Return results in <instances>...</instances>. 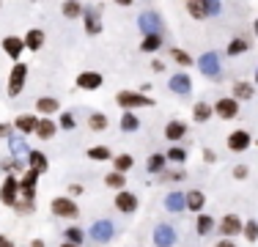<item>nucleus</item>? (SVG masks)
Instances as JSON below:
<instances>
[{"instance_id": "21", "label": "nucleus", "mask_w": 258, "mask_h": 247, "mask_svg": "<svg viewBox=\"0 0 258 247\" xmlns=\"http://www.w3.org/2000/svg\"><path fill=\"white\" fill-rule=\"evenodd\" d=\"M14 124H17V129H20V132H36V124H39V118H36V115H20Z\"/></svg>"}, {"instance_id": "17", "label": "nucleus", "mask_w": 258, "mask_h": 247, "mask_svg": "<svg viewBox=\"0 0 258 247\" xmlns=\"http://www.w3.org/2000/svg\"><path fill=\"white\" fill-rule=\"evenodd\" d=\"M83 14H85V30H88L91 36H99V30H102V20H99V11L88 9V11H83Z\"/></svg>"}, {"instance_id": "30", "label": "nucleus", "mask_w": 258, "mask_h": 247, "mask_svg": "<svg viewBox=\"0 0 258 247\" xmlns=\"http://www.w3.org/2000/svg\"><path fill=\"white\" fill-rule=\"evenodd\" d=\"M209 115H212V107H209V104H195V121L198 124H204V121H209Z\"/></svg>"}, {"instance_id": "42", "label": "nucleus", "mask_w": 258, "mask_h": 247, "mask_svg": "<svg viewBox=\"0 0 258 247\" xmlns=\"http://www.w3.org/2000/svg\"><path fill=\"white\" fill-rule=\"evenodd\" d=\"M11 151H14L17 157H22V154H28V148H25V143H22L20 138H11Z\"/></svg>"}, {"instance_id": "16", "label": "nucleus", "mask_w": 258, "mask_h": 247, "mask_svg": "<svg viewBox=\"0 0 258 247\" xmlns=\"http://www.w3.org/2000/svg\"><path fill=\"white\" fill-rule=\"evenodd\" d=\"M3 49H6L9 58H20L22 49H25V41L17 39V36H9V39H3Z\"/></svg>"}, {"instance_id": "34", "label": "nucleus", "mask_w": 258, "mask_h": 247, "mask_svg": "<svg viewBox=\"0 0 258 247\" xmlns=\"http://www.w3.org/2000/svg\"><path fill=\"white\" fill-rule=\"evenodd\" d=\"M162 165H165L162 154H151V157H149V170L151 173H159V170H162Z\"/></svg>"}, {"instance_id": "27", "label": "nucleus", "mask_w": 258, "mask_h": 247, "mask_svg": "<svg viewBox=\"0 0 258 247\" xmlns=\"http://www.w3.org/2000/svg\"><path fill=\"white\" fill-rule=\"evenodd\" d=\"M36 104H39V110H41V113H47V115L58 110V102H55L52 96H44V99H39V102H36Z\"/></svg>"}, {"instance_id": "8", "label": "nucleus", "mask_w": 258, "mask_h": 247, "mask_svg": "<svg viewBox=\"0 0 258 247\" xmlns=\"http://www.w3.org/2000/svg\"><path fill=\"white\" fill-rule=\"evenodd\" d=\"M41 173H36L33 168H30L25 176H22V181H20V190H22V195H25V201L30 203L33 201V190H36V178H39Z\"/></svg>"}, {"instance_id": "25", "label": "nucleus", "mask_w": 258, "mask_h": 247, "mask_svg": "<svg viewBox=\"0 0 258 247\" xmlns=\"http://www.w3.org/2000/svg\"><path fill=\"white\" fill-rule=\"evenodd\" d=\"M187 206L192 209V212H201V209H204V193H198V190H192V193L187 195Z\"/></svg>"}, {"instance_id": "35", "label": "nucleus", "mask_w": 258, "mask_h": 247, "mask_svg": "<svg viewBox=\"0 0 258 247\" xmlns=\"http://www.w3.org/2000/svg\"><path fill=\"white\" fill-rule=\"evenodd\" d=\"M121 127H124V129H126V132H135V129H138V127H140V121H138V118H135V115H132V113H124V118H121Z\"/></svg>"}, {"instance_id": "49", "label": "nucleus", "mask_w": 258, "mask_h": 247, "mask_svg": "<svg viewBox=\"0 0 258 247\" xmlns=\"http://www.w3.org/2000/svg\"><path fill=\"white\" fill-rule=\"evenodd\" d=\"M30 247H44V242H39V239H36V242H33V244H30Z\"/></svg>"}, {"instance_id": "4", "label": "nucleus", "mask_w": 258, "mask_h": 247, "mask_svg": "<svg viewBox=\"0 0 258 247\" xmlns=\"http://www.w3.org/2000/svg\"><path fill=\"white\" fill-rule=\"evenodd\" d=\"M198 69L204 72L206 77H217V74H220V60H217V55H214V52L201 55V58H198Z\"/></svg>"}, {"instance_id": "24", "label": "nucleus", "mask_w": 258, "mask_h": 247, "mask_svg": "<svg viewBox=\"0 0 258 247\" xmlns=\"http://www.w3.org/2000/svg\"><path fill=\"white\" fill-rule=\"evenodd\" d=\"M113 165H115V173H126V170L135 165V159L129 157V154H121V157L113 159Z\"/></svg>"}, {"instance_id": "28", "label": "nucleus", "mask_w": 258, "mask_h": 247, "mask_svg": "<svg viewBox=\"0 0 258 247\" xmlns=\"http://www.w3.org/2000/svg\"><path fill=\"white\" fill-rule=\"evenodd\" d=\"M212 228H214V220L209 217V214H201V217H198V233H201V236H206Z\"/></svg>"}, {"instance_id": "38", "label": "nucleus", "mask_w": 258, "mask_h": 247, "mask_svg": "<svg viewBox=\"0 0 258 247\" xmlns=\"http://www.w3.org/2000/svg\"><path fill=\"white\" fill-rule=\"evenodd\" d=\"M88 157L91 159H110V148L107 146H96V148H91V151H88Z\"/></svg>"}, {"instance_id": "48", "label": "nucleus", "mask_w": 258, "mask_h": 247, "mask_svg": "<svg viewBox=\"0 0 258 247\" xmlns=\"http://www.w3.org/2000/svg\"><path fill=\"white\" fill-rule=\"evenodd\" d=\"M217 247H233V244H231V242H228V239H225V242H220V244H217Z\"/></svg>"}, {"instance_id": "36", "label": "nucleus", "mask_w": 258, "mask_h": 247, "mask_svg": "<svg viewBox=\"0 0 258 247\" xmlns=\"http://www.w3.org/2000/svg\"><path fill=\"white\" fill-rule=\"evenodd\" d=\"M187 11L195 17V20H204V17H206V3H189Z\"/></svg>"}, {"instance_id": "52", "label": "nucleus", "mask_w": 258, "mask_h": 247, "mask_svg": "<svg viewBox=\"0 0 258 247\" xmlns=\"http://www.w3.org/2000/svg\"><path fill=\"white\" fill-rule=\"evenodd\" d=\"M60 247H77V244H69V242H66V244H60Z\"/></svg>"}, {"instance_id": "12", "label": "nucleus", "mask_w": 258, "mask_h": 247, "mask_svg": "<svg viewBox=\"0 0 258 247\" xmlns=\"http://www.w3.org/2000/svg\"><path fill=\"white\" fill-rule=\"evenodd\" d=\"M214 110H217L220 118H233V115L239 113V102L236 99H220V102L214 104Z\"/></svg>"}, {"instance_id": "46", "label": "nucleus", "mask_w": 258, "mask_h": 247, "mask_svg": "<svg viewBox=\"0 0 258 247\" xmlns=\"http://www.w3.org/2000/svg\"><path fill=\"white\" fill-rule=\"evenodd\" d=\"M233 176H236V178H244V176H247V168H244V165H239V168L233 170Z\"/></svg>"}, {"instance_id": "47", "label": "nucleus", "mask_w": 258, "mask_h": 247, "mask_svg": "<svg viewBox=\"0 0 258 247\" xmlns=\"http://www.w3.org/2000/svg\"><path fill=\"white\" fill-rule=\"evenodd\" d=\"M69 193H72V195H83V193H85V190H83V187H80V184H72V187H69Z\"/></svg>"}, {"instance_id": "13", "label": "nucleus", "mask_w": 258, "mask_h": 247, "mask_svg": "<svg viewBox=\"0 0 258 247\" xmlns=\"http://www.w3.org/2000/svg\"><path fill=\"white\" fill-rule=\"evenodd\" d=\"M247 146H250V135L244 132V129L231 132V138H228V148H231V151H244Z\"/></svg>"}, {"instance_id": "54", "label": "nucleus", "mask_w": 258, "mask_h": 247, "mask_svg": "<svg viewBox=\"0 0 258 247\" xmlns=\"http://www.w3.org/2000/svg\"><path fill=\"white\" fill-rule=\"evenodd\" d=\"M255 80H258V72H255Z\"/></svg>"}, {"instance_id": "2", "label": "nucleus", "mask_w": 258, "mask_h": 247, "mask_svg": "<svg viewBox=\"0 0 258 247\" xmlns=\"http://www.w3.org/2000/svg\"><path fill=\"white\" fill-rule=\"evenodd\" d=\"M25 77H28V66L25 64H17L11 69V83H9V96H17L25 85Z\"/></svg>"}, {"instance_id": "40", "label": "nucleus", "mask_w": 258, "mask_h": 247, "mask_svg": "<svg viewBox=\"0 0 258 247\" xmlns=\"http://www.w3.org/2000/svg\"><path fill=\"white\" fill-rule=\"evenodd\" d=\"M244 49H247V41H244V39H233L228 44V55H239V52H244Z\"/></svg>"}, {"instance_id": "53", "label": "nucleus", "mask_w": 258, "mask_h": 247, "mask_svg": "<svg viewBox=\"0 0 258 247\" xmlns=\"http://www.w3.org/2000/svg\"><path fill=\"white\" fill-rule=\"evenodd\" d=\"M255 33H258V20H255Z\"/></svg>"}, {"instance_id": "41", "label": "nucleus", "mask_w": 258, "mask_h": 247, "mask_svg": "<svg viewBox=\"0 0 258 247\" xmlns=\"http://www.w3.org/2000/svg\"><path fill=\"white\" fill-rule=\"evenodd\" d=\"M63 14L66 17H80L83 9H80V3H63Z\"/></svg>"}, {"instance_id": "50", "label": "nucleus", "mask_w": 258, "mask_h": 247, "mask_svg": "<svg viewBox=\"0 0 258 247\" xmlns=\"http://www.w3.org/2000/svg\"><path fill=\"white\" fill-rule=\"evenodd\" d=\"M6 132H9V129H6V127H0V138H3V135H6Z\"/></svg>"}, {"instance_id": "31", "label": "nucleus", "mask_w": 258, "mask_h": 247, "mask_svg": "<svg viewBox=\"0 0 258 247\" xmlns=\"http://www.w3.org/2000/svg\"><path fill=\"white\" fill-rule=\"evenodd\" d=\"M104 184H107V187H115V190H121V187H124V173H107V178H104Z\"/></svg>"}, {"instance_id": "18", "label": "nucleus", "mask_w": 258, "mask_h": 247, "mask_svg": "<svg viewBox=\"0 0 258 247\" xmlns=\"http://www.w3.org/2000/svg\"><path fill=\"white\" fill-rule=\"evenodd\" d=\"M184 132H187V127H184L181 121H170L168 127H165V138L168 140H179V138H184Z\"/></svg>"}, {"instance_id": "43", "label": "nucleus", "mask_w": 258, "mask_h": 247, "mask_svg": "<svg viewBox=\"0 0 258 247\" xmlns=\"http://www.w3.org/2000/svg\"><path fill=\"white\" fill-rule=\"evenodd\" d=\"M168 159H173V162H184V159H187V154H184V148H170Z\"/></svg>"}, {"instance_id": "7", "label": "nucleus", "mask_w": 258, "mask_h": 247, "mask_svg": "<svg viewBox=\"0 0 258 247\" xmlns=\"http://www.w3.org/2000/svg\"><path fill=\"white\" fill-rule=\"evenodd\" d=\"M138 25H140V30H143L146 36H157V33H159V17L154 14V11H146V14H140Z\"/></svg>"}, {"instance_id": "5", "label": "nucleus", "mask_w": 258, "mask_h": 247, "mask_svg": "<svg viewBox=\"0 0 258 247\" xmlns=\"http://www.w3.org/2000/svg\"><path fill=\"white\" fill-rule=\"evenodd\" d=\"M17 190H20V181H17L14 176H9L3 181V193H0V201L6 203V206H17Z\"/></svg>"}, {"instance_id": "6", "label": "nucleus", "mask_w": 258, "mask_h": 247, "mask_svg": "<svg viewBox=\"0 0 258 247\" xmlns=\"http://www.w3.org/2000/svg\"><path fill=\"white\" fill-rule=\"evenodd\" d=\"M91 239L94 242H107L110 236H113V222H107V220H99V222H94L91 225Z\"/></svg>"}, {"instance_id": "37", "label": "nucleus", "mask_w": 258, "mask_h": 247, "mask_svg": "<svg viewBox=\"0 0 258 247\" xmlns=\"http://www.w3.org/2000/svg\"><path fill=\"white\" fill-rule=\"evenodd\" d=\"M242 231H244V236H247L250 242H255V239H258V222H255V220L244 222V228H242Z\"/></svg>"}, {"instance_id": "44", "label": "nucleus", "mask_w": 258, "mask_h": 247, "mask_svg": "<svg viewBox=\"0 0 258 247\" xmlns=\"http://www.w3.org/2000/svg\"><path fill=\"white\" fill-rule=\"evenodd\" d=\"M60 127H63V129H75V115L63 113V115H60Z\"/></svg>"}, {"instance_id": "14", "label": "nucleus", "mask_w": 258, "mask_h": 247, "mask_svg": "<svg viewBox=\"0 0 258 247\" xmlns=\"http://www.w3.org/2000/svg\"><path fill=\"white\" fill-rule=\"evenodd\" d=\"M77 85L80 88H85V91H96L102 85V74H96V72H83L77 77Z\"/></svg>"}, {"instance_id": "39", "label": "nucleus", "mask_w": 258, "mask_h": 247, "mask_svg": "<svg viewBox=\"0 0 258 247\" xmlns=\"http://www.w3.org/2000/svg\"><path fill=\"white\" fill-rule=\"evenodd\" d=\"M66 239H69V244H77L80 247V242L85 239V233L80 231V228H69V231H66Z\"/></svg>"}, {"instance_id": "10", "label": "nucleus", "mask_w": 258, "mask_h": 247, "mask_svg": "<svg viewBox=\"0 0 258 247\" xmlns=\"http://www.w3.org/2000/svg\"><path fill=\"white\" fill-rule=\"evenodd\" d=\"M244 228V222L236 217V214H225L223 217V222H220V231L225 233V236H236L239 231Z\"/></svg>"}, {"instance_id": "32", "label": "nucleus", "mask_w": 258, "mask_h": 247, "mask_svg": "<svg viewBox=\"0 0 258 247\" xmlns=\"http://www.w3.org/2000/svg\"><path fill=\"white\" fill-rule=\"evenodd\" d=\"M91 129H96V132H102V129L104 127H107V115H102V113H94V115H91Z\"/></svg>"}, {"instance_id": "22", "label": "nucleus", "mask_w": 258, "mask_h": 247, "mask_svg": "<svg viewBox=\"0 0 258 247\" xmlns=\"http://www.w3.org/2000/svg\"><path fill=\"white\" fill-rule=\"evenodd\" d=\"M28 157H30V168H33L36 173H44L47 170V157L41 151H30Z\"/></svg>"}, {"instance_id": "3", "label": "nucleus", "mask_w": 258, "mask_h": 247, "mask_svg": "<svg viewBox=\"0 0 258 247\" xmlns=\"http://www.w3.org/2000/svg\"><path fill=\"white\" fill-rule=\"evenodd\" d=\"M52 212L58 214V217H77V203L69 201V198H55L52 201Z\"/></svg>"}, {"instance_id": "1", "label": "nucleus", "mask_w": 258, "mask_h": 247, "mask_svg": "<svg viewBox=\"0 0 258 247\" xmlns=\"http://www.w3.org/2000/svg\"><path fill=\"white\" fill-rule=\"evenodd\" d=\"M115 102H118L121 107H126V113L132 107H149V104H154L146 94H132V91H121V94L115 96Z\"/></svg>"}, {"instance_id": "9", "label": "nucleus", "mask_w": 258, "mask_h": 247, "mask_svg": "<svg viewBox=\"0 0 258 247\" xmlns=\"http://www.w3.org/2000/svg\"><path fill=\"white\" fill-rule=\"evenodd\" d=\"M173 242H176L173 228H170V225H157V231H154V244H157V247H170Z\"/></svg>"}, {"instance_id": "11", "label": "nucleus", "mask_w": 258, "mask_h": 247, "mask_svg": "<svg viewBox=\"0 0 258 247\" xmlns=\"http://www.w3.org/2000/svg\"><path fill=\"white\" fill-rule=\"evenodd\" d=\"M115 209L124 214H132L135 209H138V198H135L132 193H118L115 195Z\"/></svg>"}, {"instance_id": "23", "label": "nucleus", "mask_w": 258, "mask_h": 247, "mask_svg": "<svg viewBox=\"0 0 258 247\" xmlns=\"http://www.w3.org/2000/svg\"><path fill=\"white\" fill-rule=\"evenodd\" d=\"M41 44H44V33H41V30H30L28 39H25V47H30V49H41Z\"/></svg>"}, {"instance_id": "33", "label": "nucleus", "mask_w": 258, "mask_h": 247, "mask_svg": "<svg viewBox=\"0 0 258 247\" xmlns=\"http://www.w3.org/2000/svg\"><path fill=\"white\" fill-rule=\"evenodd\" d=\"M170 58H173L176 64H181V66H189V64H192V58H189L184 49H170Z\"/></svg>"}, {"instance_id": "51", "label": "nucleus", "mask_w": 258, "mask_h": 247, "mask_svg": "<svg viewBox=\"0 0 258 247\" xmlns=\"http://www.w3.org/2000/svg\"><path fill=\"white\" fill-rule=\"evenodd\" d=\"M0 247H6V239L3 236H0Z\"/></svg>"}, {"instance_id": "15", "label": "nucleus", "mask_w": 258, "mask_h": 247, "mask_svg": "<svg viewBox=\"0 0 258 247\" xmlns=\"http://www.w3.org/2000/svg\"><path fill=\"white\" fill-rule=\"evenodd\" d=\"M168 85H170V91H173V94H179V96H187L189 88H192V83H189L187 74H176V77L170 80Z\"/></svg>"}, {"instance_id": "29", "label": "nucleus", "mask_w": 258, "mask_h": 247, "mask_svg": "<svg viewBox=\"0 0 258 247\" xmlns=\"http://www.w3.org/2000/svg\"><path fill=\"white\" fill-rule=\"evenodd\" d=\"M233 94H236V99H250V96H253V85L236 83V85H233Z\"/></svg>"}, {"instance_id": "26", "label": "nucleus", "mask_w": 258, "mask_h": 247, "mask_svg": "<svg viewBox=\"0 0 258 247\" xmlns=\"http://www.w3.org/2000/svg\"><path fill=\"white\" fill-rule=\"evenodd\" d=\"M159 44H162L159 33H157V36H146L143 44H140V49H143V52H154V49H159Z\"/></svg>"}, {"instance_id": "20", "label": "nucleus", "mask_w": 258, "mask_h": 247, "mask_svg": "<svg viewBox=\"0 0 258 247\" xmlns=\"http://www.w3.org/2000/svg\"><path fill=\"white\" fill-rule=\"evenodd\" d=\"M36 135H39L41 140H50L52 135H55V124L50 118H41L39 124H36Z\"/></svg>"}, {"instance_id": "19", "label": "nucleus", "mask_w": 258, "mask_h": 247, "mask_svg": "<svg viewBox=\"0 0 258 247\" xmlns=\"http://www.w3.org/2000/svg\"><path fill=\"white\" fill-rule=\"evenodd\" d=\"M165 206H168L170 212H181V209L187 206V198H184L181 193H170L168 198H165Z\"/></svg>"}, {"instance_id": "45", "label": "nucleus", "mask_w": 258, "mask_h": 247, "mask_svg": "<svg viewBox=\"0 0 258 247\" xmlns=\"http://www.w3.org/2000/svg\"><path fill=\"white\" fill-rule=\"evenodd\" d=\"M209 14H220V3H214V0H206V17Z\"/></svg>"}]
</instances>
